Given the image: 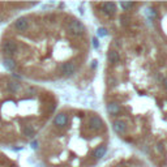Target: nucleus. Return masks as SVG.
Segmentation results:
<instances>
[{"instance_id": "nucleus-4", "label": "nucleus", "mask_w": 167, "mask_h": 167, "mask_svg": "<svg viewBox=\"0 0 167 167\" xmlns=\"http://www.w3.org/2000/svg\"><path fill=\"white\" fill-rule=\"evenodd\" d=\"M13 27L17 32H26L27 27H29V20H27V17H18L17 20L13 22Z\"/></svg>"}, {"instance_id": "nucleus-6", "label": "nucleus", "mask_w": 167, "mask_h": 167, "mask_svg": "<svg viewBox=\"0 0 167 167\" xmlns=\"http://www.w3.org/2000/svg\"><path fill=\"white\" fill-rule=\"evenodd\" d=\"M68 115L67 114H64V112H60V114H58L56 116H55V119H54V124H55V127H58V128H64L67 124H68Z\"/></svg>"}, {"instance_id": "nucleus-10", "label": "nucleus", "mask_w": 167, "mask_h": 167, "mask_svg": "<svg viewBox=\"0 0 167 167\" xmlns=\"http://www.w3.org/2000/svg\"><path fill=\"white\" fill-rule=\"evenodd\" d=\"M3 65L8 71H15L16 67H17V63H16V60L13 58H5V59H3Z\"/></svg>"}, {"instance_id": "nucleus-5", "label": "nucleus", "mask_w": 167, "mask_h": 167, "mask_svg": "<svg viewBox=\"0 0 167 167\" xmlns=\"http://www.w3.org/2000/svg\"><path fill=\"white\" fill-rule=\"evenodd\" d=\"M89 127L93 131L98 132V131L103 129V121H102V119L99 118V116H91V118L89 119Z\"/></svg>"}, {"instance_id": "nucleus-11", "label": "nucleus", "mask_w": 167, "mask_h": 167, "mask_svg": "<svg viewBox=\"0 0 167 167\" xmlns=\"http://www.w3.org/2000/svg\"><path fill=\"white\" fill-rule=\"evenodd\" d=\"M22 135H24L26 138H33V137L35 136V129H34V127H33V125H30V124L25 125V127L22 128Z\"/></svg>"}, {"instance_id": "nucleus-16", "label": "nucleus", "mask_w": 167, "mask_h": 167, "mask_svg": "<svg viewBox=\"0 0 167 167\" xmlns=\"http://www.w3.org/2000/svg\"><path fill=\"white\" fill-rule=\"evenodd\" d=\"M120 5H121V8H123L124 11H128V9H131V8L133 7V3H131V1H121Z\"/></svg>"}, {"instance_id": "nucleus-21", "label": "nucleus", "mask_w": 167, "mask_h": 167, "mask_svg": "<svg viewBox=\"0 0 167 167\" xmlns=\"http://www.w3.org/2000/svg\"><path fill=\"white\" fill-rule=\"evenodd\" d=\"M166 86H167V81H166Z\"/></svg>"}, {"instance_id": "nucleus-14", "label": "nucleus", "mask_w": 167, "mask_h": 167, "mask_svg": "<svg viewBox=\"0 0 167 167\" xmlns=\"http://www.w3.org/2000/svg\"><path fill=\"white\" fill-rule=\"evenodd\" d=\"M119 60H120V56H119V52L118 51H110L108 52V62L111 64H116L119 63Z\"/></svg>"}, {"instance_id": "nucleus-19", "label": "nucleus", "mask_w": 167, "mask_h": 167, "mask_svg": "<svg viewBox=\"0 0 167 167\" xmlns=\"http://www.w3.org/2000/svg\"><path fill=\"white\" fill-rule=\"evenodd\" d=\"M158 150H159L161 153H163V145H162V144H161V142L158 144Z\"/></svg>"}, {"instance_id": "nucleus-12", "label": "nucleus", "mask_w": 167, "mask_h": 167, "mask_svg": "<svg viewBox=\"0 0 167 167\" xmlns=\"http://www.w3.org/2000/svg\"><path fill=\"white\" fill-rule=\"evenodd\" d=\"M102 8H103V12L106 15H114L116 12L115 3H105V4H102Z\"/></svg>"}, {"instance_id": "nucleus-7", "label": "nucleus", "mask_w": 167, "mask_h": 167, "mask_svg": "<svg viewBox=\"0 0 167 167\" xmlns=\"http://www.w3.org/2000/svg\"><path fill=\"white\" fill-rule=\"evenodd\" d=\"M60 72L63 73V76L69 77L76 72V65L73 63H64L62 67H60Z\"/></svg>"}, {"instance_id": "nucleus-2", "label": "nucleus", "mask_w": 167, "mask_h": 167, "mask_svg": "<svg viewBox=\"0 0 167 167\" xmlns=\"http://www.w3.org/2000/svg\"><path fill=\"white\" fill-rule=\"evenodd\" d=\"M67 27H68V32L71 33L72 35H82L84 33H85V26H84L82 22L79 21V20L69 21V24Z\"/></svg>"}, {"instance_id": "nucleus-1", "label": "nucleus", "mask_w": 167, "mask_h": 167, "mask_svg": "<svg viewBox=\"0 0 167 167\" xmlns=\"http://www.w3.org/2000/svg\"><path fill=\"white\" fill-rule=\"evenodd\" d=\"M0 48H1V52L5 55L7 58H11L18 51V46L16 44V42H13L12 39H5L1 42L0 44Z\"/></svg>"}, {"instance_id": "nucleus-17", "label": "nucleus", "mask_w": 167, "mask_h": 167, "mask_svg": "<svg viewBox=\"0 0 167 167\" xmlns=\"http://www.w3.org/2000/svg\"><path fill=\"white\" fill-rule=\"evenodd\" d=\"M97 34H98V37H106V35H107V29L99 27V29L97 30Z\"/></svg>"}, {"instance_id": "nucleus-3", "label": "nucleus", "mask_w": 167, "mask_h": 167, "mask_svg": "<svg viewBox=\"0 0 167 167\" xmlns=\"http://www.w3.org/2000/svg\"><path fill=\"white\" fill-rule=\"evenodd\" d=\"M5 89H7L8 93L11 94H17L21 90V84L16 80H7L5 81Z\"/></svg>"}, {"instance_id": "nucleus-15", "label": "nucleus", "mask_w": 167, "mask_h": 167, "mask_svg": "<svg viewBox=\"0 0 167 167\" xmlns=\"http://www.w3.org/2000/svg\"><path fill=\"white\" fill-rule=\"evenodd\" d=\"M146 16L150 18V20H154V18H157V12L154 11V8H147L146 9Z\"/></svg>"}, {"instance_id": "nucleus-13", "label": "nucleus", "mask_w": 167, "mask_h": 167, "mask_svg": "<svg viewBox=\"0 0 167 167\" xmlns=\"http://www.w3.org/2000/svg\"><path fill=\"white\" fill-rule=\"evenodd\" d=\"M106 153H107V147L105 145H101L94 150V157H95L97 159H101V158H103L106 155Z\"/></svg>"}, {"instance_id": "nucleus-8", "label": "nucleus", "mask_w": 167, "mask_h": 167, "mask_svg": "<svg viewBox=\"0 0 167 167\" xmlns=\"http://www.w3.org/2000/svg\"><path fill=\"white\" fill-rule=\"evenodd\" d=\"M112 128L116 133L123 135V133H125V131H127V124H125V121H123V120H115L112 124Z\"/></svg>"}, {"instance_id": "nucleus-20", "label": "nucleus", "mask_w": 167, "mask_h": 167, "mask_svg": "<svg viewBox=\"0 0 167 167\" xmlns=\"http://www.w3.org/2000/svg\"><path fill=\"white\" fill-rule=\"evenodd\" d=\"M97 60H93V62H91V68H97Z\"/></svg>"}, {"instance_id": "nucleus-9", "label": "nucleus", "mask_w": 167, "mask_h": 167, "mask_svg": "<svg viewBox=\"0 0 167 167\" xmlns=\"http://www.w3.org/2000/svg\"><path fill=\"white\" fill-rule=\"evenodd\" d=\"M107 111L110 115H118V114H120L121 107H120V105L116 103V102H110V103L107 105Z\"/></svg>"}, {"instance_id": "nucleus-18", "label": "nucleus", "mask_w": 167, "mask_h": 167, "mask_svg": "<svg viewBox=\"0 0 167 167\" xmlns=\"http://www.w3.org/2000/svg\"><path fill=\"white\" fill-rule=\"evenodd\" d=\"M91 43H93V47H94V48H98V47H99V42H98V39H97V38H93V39H91Z\"/></svg>"}]
</instances>
